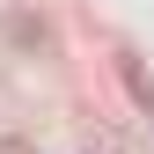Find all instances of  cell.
Listing matches in <instances>:
<instances>
[{"mask_svg":"<svg viewBox=\"0 0 154 154\" xmlns=\"http://www.w3.org/2000/svg\"><path fill=\"white\" fill-rule=\"evenodd\" d=\"M0 154H37L29 140H15V132H0Z\"/></svg>","mask_w":154,"mask_h":154,"instance_id":"2","label":"cell"},{"mask_svg":"<svg viewBox=\"0 0 154 154\" xmlns=\"http://www.w3.org/2000/svg\"><path fill=\"white\" fill-rule=\"evenodd\" d=\"M8 37H15L22 51H51V29L37 22V15H8Z\"/></svg>","mask_w":154,"mask_h":154,"instance_id":"1","label":"cell"}]
</instances>
